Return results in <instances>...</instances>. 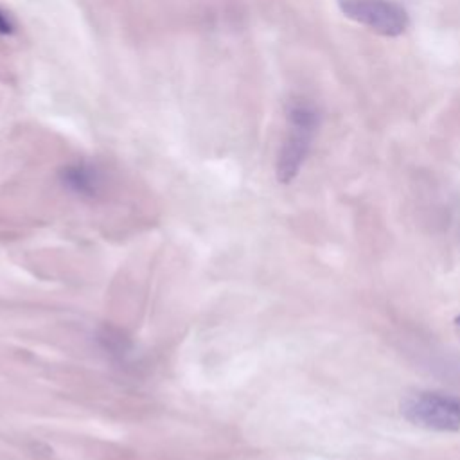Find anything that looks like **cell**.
Segmentation results:
<instances>
[{"label":"cell","mask_w":460,"mask_h":460,"mask_svg":"<svg viewBox=\"0 0 460 460\" xmlns=\"http://www.w3.org/2000/svg\"><path fill=\"white\" fill-rule=\"evenodd\" d=\"M338 7L345 18L386 38L401 36L410 25L408 11L395 0H338Z\"/></svg>","instance_id":"3"},{"label":"cell","mask_w":460,"mask_h":460,"mask_svg":"<svg viewBox=\"0 0 460 460\" xmlns=\"http://www.w3.org/2000/svg\"><path fill=\"white\" fill-rule=\"evenodd\" d=\"M286 119L288 131L275 165V174L280 183H289L298 176L318 133L320 111L305 99H293L288 104Z\"/></svg>","instance_id":"1"},{"label":"cell","mask_w":460,"mask_h":460,"mask_svg":"<svg viewBox=\"0 0 460 460\" xmlns=\"http://www.w3.org/2000/svg\"><path fill=\"white\" fill-rule=\"evenodd\" d=\"M16 32V23L9 13L0 9V36H11Z\"/></svg>","instance_id":"5"},{"label":"cell","mask_w":460,"mask_h":460,"mask_svg":"<svg viewBox=\"0 0 460 460\" xmlns=\"http://www.w3.org/2000/svg\"><path fill=\"white\" fill-rule=\"evenodd\" d=\"M61 185L81 198H95L104 187V174L99 165L88 160H77L59 169Z\"/></svg>","instance_id":"4"},{"label":"cell","mask_w":460,"mask_h":460,"mask_svg":"<svg viewBox=\"0 0 460 460\" xmlns=\"http://www.w3.org/2000/svg\"><path fill=\"white\" fill-rule=\"evenodd\" d=\"M401 415L420 428L435 431L460 429V395L446 392H417L401 402Z\"/></svg>","instance_id":"2"}]
</instances>
